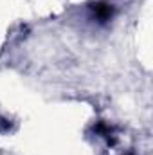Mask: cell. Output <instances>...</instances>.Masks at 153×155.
I'll list each match as a JSON object with an SVG mask.
<instances>
[{
	"instance_id": "obj_1",
	"label": "cell",
	"mask_w": 153,
	"mask_h": 155,
	"mask_svg": "<svg viewBox=\"0 0 153 155\" xmlns=\"http://www.w3.org/2000/svg\"><path fill=\"white\" fill-rule=\"evenodd\" d=\"M90 9V16L92 20H96L97 24H108L115 15V5L108 0H97V2H92L88 5Z\"/></svg>"
},
{
	"instance_id": "obj_2",
	"label": "cell",
	"mask_w": 153,
	"mask_h": 155,
	"mask_svg": "<svg viewBox=\"0 0 153 155\" xmlns=\"http://www.w3.org/2000/svg\"><path fill=\"white\" fill-rule=\"evenodd\" d=\"M94 132L99 135V137H105L110 144H114L115 143V135H114V128L108 124V123H105V121H99V123H96L94 124Z\"/></svg>"
},
{
	"instance_id": "obj_3",
	"label": "cell",
	"mask_w": 153,
	"mask_h": 155,
	"mask_svg": "<svg viewBox=\"0 0 153 155\" xmlns=\"http://www.w3.org/2000/svg\"><path fill=\"white\" fill-rule=\"evenodd\" d=\"M128 155H132V153H128Z\"/></svg>"
}]
</instances>
